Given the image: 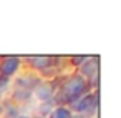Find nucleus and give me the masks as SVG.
Here are the masks:
<instances>
[{
    "instance_id": "obj_10",
    "label": "nucleus",
    "mask_w": 121,
    "mask_h": 118,
    "mask_svg": "<svg viewBox=\"0 0 121 118\" xmlns=\"http://www.w3.org/2000/svg\"><path fill=\"white\" fill-rule=\"evenodd\" d=\"M6 114H8V117H9V118H17V117H18V114H17V109H15L14 106L8 107V112H6Z\"/></svg>"
},
{
    "instance_id": "obj_12",
    "label": "nucleus",
    "mask_w": 121,
    "mask_h": 118,
    "mask_svg": "<svg viewBox=\"0 0 121 118\" xmlns=\"http://www.w3.org/2000/svg\"><path fill=\"white\" fill-rule=\"evenodd\" d=\"M17 118H29V117H28V115H18Z\"/></svg>"
},
{
    "instance_id": "obj_1",
    "label": "nucleus",
    "mask_w": 121,
    "mask_h": 118,
    "mask_svg": "<svg viewBox=\"0 0 121 118\" xmlns=\"http://www.w3.org/2000/svg\"><path fill=\"white\" fill-rule=\"evenodd\" d=\"M86 87H87L86 80L83 78L81 75H74V77H71L65 84H63L60 97H61L63 101L72 104L74 101H77L80 97H83Z\"/></svg>"
},
{
    "instance_id": "obj_9",
    "label": "nucleus",
    "mask_w": 121,
    "mask_h": 118,
    "mask_svg": "<svg viewBox=\"0 0 121 118\" xmlns=\"http://www.w3.org/2000/svg\"><path fill=\"white\" fill-rule=\"evenodd\" d=\"M89 57H84V55H77V57H72V63L74 65H77V66H81L83 63L87 60Z\"/></svg>"
},
{
    "instance_id": "obj_6",
    "label": "nucleus",
    "mask_w": 121,
    "mask_h": 118,
    "mask_svg": "<svg viewBox=\"0 0 121 118\" xmlns=\"http://www.w3.org/2000/svg\"><path fill=\"white\" fill-rule=\"evenodd\" d=\"M49 118H72V112L65 106H58L51 110Z\"/></svg>"
},
{
    "instance_id": "obj_2",
    "label": "nucleus",
    "mask_w": 121,
    "mask_h": 118,
    "mask_svg": "<svg viewBox=\"0 0 121 118\" xmlns=\"http://www.w3.org/2000/svg\"><path fill=\"white\" fill-rule=\"evenodd\" d=\"M97 103H98L97 97H95L94 94H86V95H83V97H80L77 101L72 103V109L78 114H87L94 109Z\"/></svg>"
},
{
    "instance_id": "obj_4",
    "label": "nucleus",
    "mask_w": 121,
    "mask_h": 118,
    "mask_svg": "<svg viewBox=\"0 0 121 118\" xmlns=\"http://www.w3.org/2000/svg\"><path fill=\"white\" fill-rule=\"evenodd\" d=\"M98 75V60L87 58L81 65V77H97Z\"/></svg>"
},
{
    "instance_id": "obj_11",
    "label": "nucleus",
    "mask_w": 121,
    "mask_h": 118,
    "mask_svg": "<svg viewBox=\"0 0 121 118\" xmlns=\"http://www.w3.org/2000/svg\"><path fill=\"white\" fill-rule=\"evenodd\" d=\"M3 112H5V109H3V106H2V104H0V115H2Z\"/></svg>"
},
{
    "instance_id": "obj_7",
    "label": "nucleus",
    "mask_w": 121,
    "mask_h": 118,
    "mask_svg": "<svg viewBox=\"0 0 121 118\" xmlns=\"http://www.w3.org/2000/svg\"><path fill=\"white\" fill-rule=\"evenodd\" d=\"M31 65L35 69H44L46 66L51 65V58L49 57H34L31 58Z\"/></svg>"
},
{
    "instance_id": "obj_3",
    "label": "nucleus",
    "mask_w": 121,
    "mask_h": 118,
    "mask_svg": "<svg viewBox=\"0 0 121 118\" xmlns=\"http://www.w3.org/2000/svg\"><path fill=\"white\" fill-rule=\"evenodd\" d=\"M18 66H20V60L17 57H9V58L3 60V63L0 65V72H2V77H11L17 72Z\"/></svg>"
},
{
    "instance_id": "obj_8",
    "label": "nucleus",
    "mask_w": 121,
    "mask_h": 118,
    "mask_svg": "<svg viewBox=\"0 0 121 118\" xmlns=\"http://www.w3.org/2000/svg\"><path fill=\"white\" fill-rule=\"evenodd\" d=\"M8 84H9V78L8 77H0V95L8 89Z\"/></svg>"
},
{
    "instance_id": "obj_5",
    "label": "nucleus",
    "mask_w": 121,
    "mask_h": 118,
    "mask_svg": "<svg viewBox=\"0 0 121 118\" xmlns=\"http://www.w3.org/2000/svg\"><path fill=\"white\" fill-rule=\"evenodd\" d=\"M52 94H54V87L51 84H40L39 87L35 89L37 98H39L40 101H44V103H48V101L52 98Z\"/></svg>"
}]
</instances>
